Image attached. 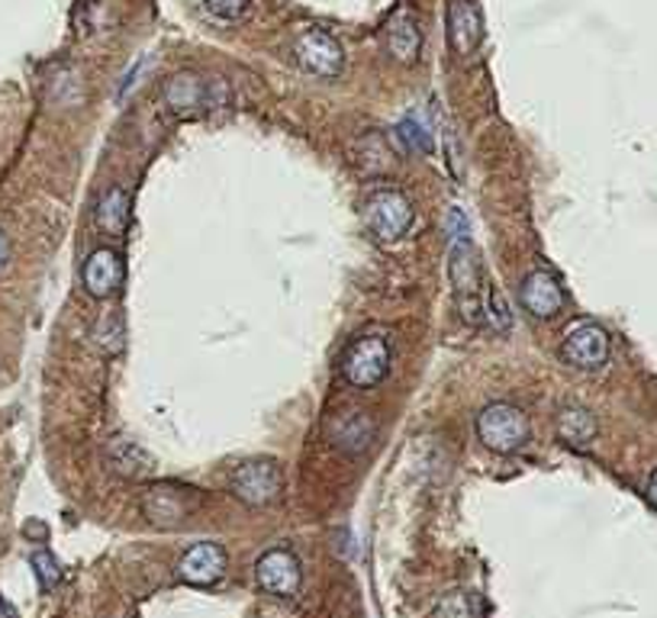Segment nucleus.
<instances>
[{"mask_svg":"<svg viewBox=\"0 0 657 618\" xmlns=\"http://www.w3.org/2000/svg\"><path fill=\"white\" fill-rule=\"evenodd\" d=\"M326 439L345 454H365L375 442V422L362 409H339L326 422Z\"/></svg>","mask_w":657,"mask_h":618,"instance_id":"obj_11","label":"nucleus"},{"mask_svg":"<svg viewBox=\"0 0 657 618\" xmlns=\"http://www.w3.org/2000/svg\"><path fill=\"white\" fill-rule=\"evenodd\" d=\"M206 13L223 20V23H236L252 10V0H203Z\"/></svg>","mask_w":657,"mask_h":618,"instance_id":"obj_24","label":"nucleus"},{"mask_svg":"<svg viewBox=\"0 0 657 618\" xmlns=\"http://www.w3.org/2000/svg\"><path fill=\"white\" fill-rule=\"evenodd\" d=\"M648 500L657 506V470L652 474V480H648Z\"/></svg>","mask_w":657,"mask_h":618,"instance_id":"obj_28","label":"nucleus"},{"mask_svg":"<svg viewBox=\"0 0 657 618\" xmlns=\"http://www.w3.org/2000/svg\"><path fill=\"white\" fill-rule=\"evenodd\" d=\"M178 573L190 587H213L226 573V551L216 541L190 544L178 560Z\"/></svg>","mask_w":657,"mask_h":618,"instance_id":"obj_12","label":"nucleus"},{"mask_svg":"<svg viewBox=\"0 0 657 618\" xmlns=\"http://www.w3.org/2000/svg\"><path fill=\"white\" fill-rule=\"evenodd\" d=\"M435 618H480V606L465 590H452L439 600Z\"/></svg>","mask_w":657,"mask_h":618,"instance_id":"obj_22","label":"nucleus"},{"mask_svg":"<svg viewBox=\"0 0 657 618\" xmlns=\"http://www.w3.org/2000/svg\"><path fill=\"white\" fill-rule=\"evenodd\" d=\"M142 509H146V516H149L155 526H175V522L188 519L190 503L181 490L162 483V487L146 490V496H142Z\"/></svg>","mask_w":657,"mask_h":618,"instance_id":"obj_16","label":"nucleus"},{"mask_svg":"<svg viewBox=\"0 0 657 618\" xmlns=\"http://www.w3.org/2000/svg\"><path fill=\"white\" fill-rule=\"evenodd\" d=\"M255 580L265 593L290 600L300 593V560L290 547H268L255 560Z\"/></svg>","mask_w":657,"mask_h":618,"instance_id":"obj_9","label":"nucleus"},{"mask_svg":"<svg viewBox=\"0 0 657 618\" xmlns=\"http://www.w3.org/2000/svg\"><path fill=\"white\" fill-rule=\"evenodd\" d=\"M7 262H10V242H7V236L0 229V270L7 267Z\"/></svg>","mask_w":657,"mask_h":618,"instance_id":"obj_26","label":"nucleus"},{"mask_svg":"<svg viewBox=\"0 0 657 618\" xmlns=\"http://www.w3.org/2000/svg\"><path fill=\"white\" fill-rule=\"evenodd\" d=\"M226 103H229V85L223 78H206L193 68L175 72L162 85V106L175 119H193V116L219 110Z\"/></svg>","mask_w":657,"mask_h":618,"instance_id":"obj_1","label":"nucleus"},{"mask_svg":"<svg viewBox=\"0 0 657 618\" xmlns=\"http://www.w3.org/2000/svg\"><path fill=\"white\" fill-rule=\"evenodd\" d=\"M522 310L535 319H555L564 310V287L552 270H529L519 287Z\"/></svg>","mask_w":657,"mask_h":618,"instance_id":"obj_10","label":"nucleus"},{"mask_svg":"<svg viewBox=\"0 0 657 618\" xmlns=\"http://www.w3.org/2000/svg\"><path fill=\"white\" fill-rule=\"evenodd\" d=\"M393 136H396V142H400V149L403 152H419V155H429L432 149H435V139H432V129L413 113V116H406V119H400L396 123V129H393Z\"/></svg>","mask_w":657,"mask_h":618,"instance_id":"obj_21","label":"nucleus"},{"mask_svg":"<svg viewBox=\"0 0 657 618\" xmlns=\"http://www.w3.org/2000/svg\"><path fill=\"white\" fill-rule=\"evenodd\" d=\"M448 270H452V283H455V300H458V313L468 326H483L487 323V297H483V274L477 252L468 239L452 242V255H448Z\"/></svg>","mask_w":657,"mask_h":618,"instance_id":"obj_3","label":"nucleus"},{"mask_svg":"<svg viewBox=\"0 0 657 618\" xmlns=\"http://www.w3.org/2000/svg\"><path fill=\"white\" fill-rule=\"evenodd\" d=\"M448 42L452 49L468 59L483 42V16L473 0H452L448 7Z\"/></svg>","mask_w":657,"mask_h":618,"instance_id":"obj_13","label":"nucleus"},{"mask_svg":"<svg viewBox=\"0 0 657 618\" xmlns=\"http://www.w3.org/2000/svg\"><path fill=\"white\" fill-rule=\"evenodd\" d=\"M106 464L113 474L126 477V480H142L152 474V457L139 447L136 442H126V439H113L106 447Z\"/></svg>","mask_w":657,"mask_h":618,"instance_id":"obj_18","label":"nucleus"},{"mask_svg":"<svg viewBox=\"0 0 657 618\" xmlns=\"http://www.w3.org/2000/svg\"><path fill=\"white\" fill-rule=\"evenodd\" d=\"M283 474L278 461L258 457V461H245L242 467H236V474L229 477V490L239 503L252 506V509H265L281 496Z\"/></svg>","mask_w":657,"mask_h":618,"instance_id":"obj_6","label":"nucleus"},{"mask_svg":"<svg viewBox=\"0 0 657 618\" xmlns=\"http://www.w3.org/2000/svg\"><path fill=\"white\" fill-rule=\"evenodd\" d=\"M419 49H422V29H419V20L409 7H400L390 20H387V52L396 59V62H406L413 65L419 59Z\"/></svg>","mask_w":657,"mask_h":618,"instance_id":"obj_15","label":"nucleus"},{"mask_svg":"<svg viewBox=\"0 0 657 618\" xmlns=\"http://www.w3.org/2000/svg\"><path fill=\"white\" fill-rule=\"evenodd\" d=\"M293 59L296 65L313 75V78H339L345 68V52L339 46V39L319 26H309L296 36L293 42Z\"/></svg>","mask_w":657,"mask_h":618,"instance_id":"obj_7","label":"nucleus"},{"mask_svg":"<svg viewBox=\"0 0 657 618\" xmlns=\"http://www.w3.org/2000/svg\"><path fill=\"white\" fill-rule=\"evenodd\" d=\"M390 370V342L380 332H368L349 342L339 357V374L355 390H371Z\"/></svg>","mask_w":657,"mask_h":618,"instance_id":"obj_4","label":"nucleus"},{"mask_svg":"<svg viewBox=\"0 0 657 618\" xmlns=\"http://www.w3.org/2000/svg\"><path fill=\"white\" fill-rule=\"evenodd\" d=\"M81 283L94 300H110L123 283V262L113 249H94L81 267Z\"/></svg>","mask_w":657,"mask_h":618,"instance_id":"obj_14","label":"nucleus"},{"mask_svg":"<svg viewBox=\"0 0 657 618\" xmlns=\"http://www.w3.org/2000/svg\"><path fill=\"white\" fill-rule=\"evenodd\" d=\"M0 618H20L16 613H13V606H10V603H7L3 596H0Z\"/></svg>","mask_w":657,"mask_h":618,"instance_id":"obj_27","label":"nucleus"},{"mask_svg":"<svg viewBox=\"0 0 657 618\" xmlns=\"http://www.w3.org/2000/svg\"><path fill=\"white\" fill-rule=\"evenodd\" d=\"M129 206H132V200H129V190H123V187H110L103 197H100V203H97V229L103 232V236H123L126 232V226H129Z\"/></svg>","mask_w":657,"mask_h":618,"instance_id":"obj_17","label":"nucleus"},{"mask_svg":"<svg viewBox=\"0 0 657 618\" xmlns=\"http://www.w3.org/2000/svg\"><path fill=\"white\" fill-rule=\"evenodd\" d=\"M477 439L487 451L516 454L529 442V416L513 403H490L477 416Z\"/></svg>","mask_w":657,"mask_h":618,"instance_id":"obj_5","label":"nucleus"},{"mask_svg":"<svg viewBox=\"0 0 657 618\" xmlns=\"http://www.w3.org/2000/svg\"><path fill=\"white\" fill-rule=\"evenodd\" d=\"M29 564H33V573H36V580H39V587H42L46 593L59 587L62 567H59V560H55L49 551H36V554L29 557Z\"/></svg>","mask_w":657,"mask_h":618,"instance_id":"obj_23","label":"nucleus"},{"mask_svg":"<svg viewBox=\"0 0 657 618\" xmlns=\"http://www.w3.org/2000/svg\"><path fill=\"white\" fill-rule=\"evenodd\" d=\"M123 342H126L123 316H119V310H106L94 326V349L103 357H116L123 352Z\"/></svg>","mask_w":657,"mask_h":618,"instance_id":"obj_20","label":"nucleus"},{"mask_svg":"<svg viewBox=\"0 0 657 618\" xmlns=\"http://www.w3.org/2000/svg\"><path fill=\"white\" fill-rule=\"evenodd\" d=\"M558 436L570 447L590 444L596 439V419H593V413L583 409V406H564L561 416H558Z\"/></svg>","mask_w":657,"mask_h":618,"instance_id":"obj_19","label":"nucleus"},{"mask_svg":"<svg viewBox=\"0 0 657 618\" xmlns=\"http://www.w3.org/2000/svg\"><path fill=\"white\" fill-rule=\"evenodd\" d=\"M416 219V210H413V200L396 190V187H380L371 190L362 203V223L365 229L375 236L377 242H396L409 232Z\"/></svg>","mask_w":657,"mask_h":618,"instance_id":"obj_2","label":"nucleus"},{"mask_svg":"<svg viewBox=\"0 0 657 618\" xmlns=\"http://www.w3.org/2000/svg\"><path fill=\"white\" fill-rule=\"evenodd\" d=\"M487 319H493V326H496L500 332L513 326V316H509V310L503 306V297H500V290H490V306H487Z\"/></svg>","mask_w":657,"mask_h":618,"instance_id":"obj_25","label":"nucleus"},{"mask_svg":"<svg viewBox=\"0 0 657 618\" xmlns=\"http://www.w3.org/2000/svg\"><path fill=\"white\" fill-rule=\"evenodd\" d=\"M561 357L577 370H599L609 361V336L599 323H577L567 329Z\"/></svg>","mask_w":657,"mask_h":618,"instance_id":"obj_8","label":"nucleus"}]
</instances>
